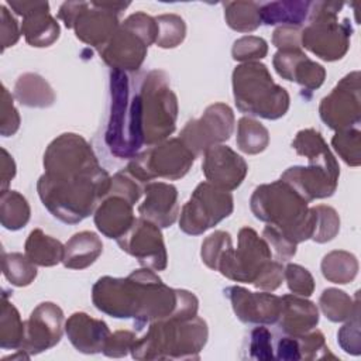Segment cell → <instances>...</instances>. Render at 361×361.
Masks as SVG:
<instances>
[{"label": "cell", "mask_w": 361, "mask_h": 361, "mask_svg": "<svg viewBox=\"0 0 361 361\" xmlns=\"http://www.w3.org/2000/svg\"><path fill=\"white\" fill-rule=\"evenodd\" d=\"M94 306L116 319H134L138 329L166 317H193L197 298L185 289H172L149 268L137 269L127 278H100L92 289Z\"/></svg>", "instance_id": "cell-1"}, {"label": "cell", "mask_w": 361, "mask_h": 361, "mask_svg": "<svg viewBox=\"0 0 361 361\" xmlns=\"http://www.w3.org/2000/svg\"><path fill=\"white\" fill-rule=\"evenodd\" d=\"M111 178L103 169L85 176L41 175L37 183L42 204L58 220L75 224L86 219L110 189Z\"/></svg>", "instance_id": "cell-2"}, {"label": "cell", "mask_w": 361, "mask_h": 361, "mask_svg": "<svg viewBox=\"0 0 361 361\" xmlns=\"http://www.w3.org/2000/svg\"><path fill=\"white\" fill-rule=\"evenodd\" d=\"M250 203L257 219L275 227L295 245L312 238L314 230L312 207H307V202L282 179L257 186Z\"/></svg>", "instance_id": "cell-3"}, {"label": "cell", "mask_w": 361, "mask_h": 361, "mask_svg": "<svg viewBox=\"0 0 361 361\" xmlns=\"http://www.w3.org/2000/svg\"><path fill=\"white\" fill-rule=\"evenodd\" d=\"M207 324L199 317H166L149 323L131 348L135 360H197L207 341Z\"/></svg>", "instance_id": "cell-4"}, {"label": "cell", "mask_w": 361, "mask_h": 361, "mask_svg": "<svg viewBox=\"0 0 361 361\" xmlns=\"http://www.w3.org/2000/svg\"><path fill=\"white\" fill-rule=\"evenodd\" d=\"M131 79L120 71L110 75L111 103L104 141L118 158H134L144 144L140 85L134 89Z\"/></svg>", "instance_id": "cell-5"}, {"label": "cell", "mask_w": 361, "mask_h": 361, "mask_svg": "<svg viewBox=\"0 0 361 361\" xmlns=\"http://www.w3.org/2000/svg\"><path fill=\"white\" fill-rule=\"evenodd\" d=\"M233 92L237 109L245 114L276 120L289 109L286 89L276 85L259 62H244L233 71Z\"/></svg>", "instance_id": "cell-6"}, {"label": "cell", "mask_w": 361, "mask_h": 361, "mask_svg": "<svg viewBox=\"0 0 361 361\" xmlns=\"http://www.w3.org/2000/svg\"><path fill=\"white\" fill-rule=\"evenodd\" d=\"M157 34L158 27L155 18L142 11L134 13L99 48V54L113 71H137L144 62L148 47L155 42Z\"/></svg>", "instance_id": "cell-7"}, {"label": "cell", "mask_w": 361, "mask_h": 361, "mask_svg": "<svg viewBox=\"0 0 361 361\" xmlns=\"http://www.w3.org/2000/svg\"><path fill=\"white\" fill-rule=\"evenodd\" d=\"M144 144L155 145L175 130L178 99L162 71H151L140 83Z\"/></svg>", "instance_id": "cell-8"}, {"label": "cell", "mask_w": 361, "mask_h": 361, "mask_svg": "<svg viewBox=\"0 0 361 361\" xmlns=\"http://www.w3.org/2000/svg\"><path fill=\"white\" fill-rule=\"evenodd\" d=\"M341 7L343 3L336 1L312 3L310 23L302 31V47L324 61L341 59L350 47L353 28L347 18L338 21Z\"/></svg>", "instance_id": "cell-9"}, {"label": "cell", "mask_w": 361, "mask_h": 361, "mask_svg": "<svg viewBox=\"0 0 361 361\" xmlns=\"http://www.w3.org/2000/svg\"><path fill=\"white\" fill-rule=\"evenodd\" d=\"M128 3H63L58 17L68 28H73L76 37L96 47H103L117 31L118 13L128 7Z\"/></svg>", "instance_id": "cell-10"}, {"label": "cell", "mask_w": 361, "mask_h": 361, "mask_svg": "<svg viewBox=\"0 0 361 361\" xmlns=\"http://www.w3.org/2000/svg\"><path fill=\"white\" fill-rule=\"evenodd\" d=\"M195 158L180 138H171L135 155L127 171L140 182L148 183L155 178L173 180L188 173Z\"/></svg>", "instance_id": "cell-11"}, {"label": "cell", "mask_w": 361, "mask_h": 361, "mask_svg": "<svg viewBox=\"0 0 361 361\" xmlns=\"http://www.w3.org/2000/svg\"><path fill=\"white\" fill-rule=\"evenodd\" d=\"M271 261L272 251L264 237L250 227H243L237 250L231 244L219 259L216 271L231 281L254 283Z\"/></svg>", "instance_id": "cell-12"}, {"label": "cell", "mask_w": 361, "mask_h": 361, "mask_svg": "<svg viewBox=\"0 0 361 361\" xmlns=\"http://www.w3.org/2000/svg\"><path fill=\"white\" fill-rule=\"evenodd\" d=\"M231 212V193L216 188L210 182H202L182 207L179 228L186 234L199 235L228 217Z\"/></svg>", "instance_id": "cell-13"}, {"label": "cell", "mask_w": 361, "mask_h": 361, "mask_svg": "<svg viewBox=\"0 0 361 361\" xmlns=\"http://www.w3.org/2000/svg\"><path fill=\"white\" fill-rule=\"evenodd\" d=\"M307 166H290L281 179L307 203L329 197L336 192L340 175L338 164L329 148L307 158Z\"/></svg>", "instance_id": "cell-14"}, {"label": "cell", "mask_w": 361, "mask_h": 361, "mask_svg": "<svg viewBox=\"0 0 361 361\" xmlns=\"http://www.w3.org/2000/svg\"><path fill=\"white\" fill-rule=\"evenodd\" d=\"M234 128L233 110L224 103L209 106L197 120L186 123L180 131V140L195 157L204 154L213 145L227 141Z\"/></svg>", "instance_id": "cell-15"}, {"label": "cell", "mask_w": 361, "mask_h": 361, "mask_svg": "<svg viewBox=\"0 0 361 361\" xmlns=\"http://www.w3.org/2000/svg\"><path fill=\"white\" fill-rule=\"evenodd\" d=\"M320 118L333 130L353 128L360 123V72L345 75L329 96L323 97L319 107Z\"/></svg>", "instance_id": "cell-16"}, {"label": "cell", "mask_w": 361, "mask_h": 361, "mask_svg": "<svg viewBox=\"0 0 361 361\" xmlns=\"http://www.w3.org/2000/svg\"><path fill=\"white\" fill-rule=\"evenodd\" d=\"M63 312L58 305L39 303L24 322V337L17 351H24L31 357L56 345L63 334Z\"/></svg>", "instance_id": "cell-17"}, {"label": "cell", "mask_w": 361, "mask_h": 361, "mask_svg": "<svg viewBox=\"0 0 361 361\" xmlns=\"http://www.w3.org/2000/svg\"><path fill=\"white\" fill-rule=\"evenodd\" d=\"M117 243L123 251L135 257L142 267L152 271H164L166 268L168 257L161 230L149 220L135 219Z\"/></svg>", "instance_id": "cell-18"}, {"label": "cell", "mask_w": 361, "mask_h": 361, "mask_svg": "<svg viewBox=\"0 0 361 361\" xmlns=\"http://www.w3.org/2000/svg\"><path fill=\"white\" fill-rule=\"evenodd\" d=\"M203 173L212 185L223 190H234L238 188L247 172L248 165L243 157L227 145H213L204 151Z\"/></svg>", "instance_id": "cell-19"}, {"label": "cell", "mask_w": 361, "mask_h": 361, "mask_svg": "<svg viewBox=\"0 0 361 361\" xmlns=\"http://www.w3.org/2000/svg\"><path fill=\"white\" fill-rule=\"evenodd\" d=\"M231 300L235 316L251 324L275 323L281 313L282 299L268 292H250L241 286H230L224 290Z\"/></svg>", "instance_id": "cell-20"}, {"label": "cell", "mask_w": 361, "mask_h": 361, "mask_svg": "<svg viewBox=\"0 0 361 361\" xmlns=\"http://www.w3.org/2000/svg\"><path fill=\"white\" fill-rule=\"evenodd\" d=\"M17 14L23 16L21 34L31 47H49L59 37V25L49 14L47 1H8Z\"/></svg>", "instance_id": "cell-21"}, {"label": "cell", "mask_w": 361, "mask_h": 361, "mask_svg": "<svg viewBox=\"0 0 361 361\" xmlns=\"http://www.w3.org/2000/svg\"><path fill=\"white\" fill-rule=\"evenodd\" d=\"M272 62L279 76L298 82L307 90H314L324 82V68L309 59L302 49H279Z\"/></svg>", "instance_id": "cell-22"}, {"label": "cell", "mask_w": 361, "mask_h": 361, "mask_svg": "<svg viewBox=\"0 0 361 361\" xmlns=\"http://www.w3.org/2000/svg\"><path fill=\"white\" fill-rule=\"evenodd\" d=\"M145 199L138 206L142 219L158 227H169L179 214L176 188L165 182H148L144 188Z\"/></svg>", "instance_id": "cell-23"}, {"label": "cell", "mask_w": 361, "mask_h": 361, "mask_svg": "<svg viewBox=\"0 0 361 361\" xmlns=\"http://www.w3.org/2000/svg\"><path fill=\"white\" fill-rule=\"evenodd\" d=\"M65 331L72 345L85 354L102 353L110 337L109 326L83 312L73 313L65 323Z\"/></svg>", "instance_id": "cell-24"}, {"label": "cell", "mask_w": 361, "mask_h": 361, "mask_svg": "<svg viewBox=\"0 0 361 361\" xmlns=\"http://www.w3.org/2000/svg\"><path fill=\"white\" fill-rule=\"evenodd\" d=\"M133 206L126 197L107 193L96 207L94 224L97 230L109 238L118 240L135 221Z\"/></svg>", "instance_id": "cell-25"}, {"label": "cell", "mask_w": 361, "mask_h": 361, "mask_svg": "<svg viewBox=\"0 0 361 361\" xmlns=\"http://www.w3.org/2000/svg\"><path fill=\"white\" fill-rule=\"evenodd\" d=\"M281 299L282 306L276 322L282 331L289 336H299L317 326L319 310L313 302L296 295H285Z\"/></svg>", "instance_id": "cell-26"}, {"label": "cell", "mask_w": 361, "mask_h": 361, "mask_svg": "<svg viewBox=\"0 0 361 361\" xmlns=\"http://www.w3.org/2000/svg\"><path fill=\"white\" fill-rule=\"evenodd\" d=\"M103 252V243L92 231L73 234L63 245L62 262L71 269H83L92 265Z\"/></svg>", "instance_id": "cell-27"}, {"label": "cell", "mask_w": 361, "mask_h": 361, "mask_svg": "<svg viewBox=\"0 0 361 361\" xmlns=\"http://www.w3.org/2000/svg\"><path fill=\"white\" fill-rule=\"evenodd\" d=\"M310 1H274L261 4V23L274 25L283 24L286 27H300L310 14Z\"/></svg>", "instance_id": "cell-28"}, {"label": "cell", "mask_w": 361, "mask_h": 361, "mask_svg": "<svg viewBox=\"0 0 361 361\" xmlns=\"http://www.w3.org/2000/svg\"><path fill=\"white\" fill-rule=\"evenodd\" d=\"M16 99L28 107H48L55 102V93L48 82L35 73L21 75L14 86Z\"/></svg>", "instance_id": "cell-29"}, {"label": "cell", "mask_w": 361, "mask_h": 361, "mask_svg": "<svg viewBox=\"0 0 361 361\" xmlns=\"http://www.w3.org/2000/svg\"><path fill=\"white\" fill-rule=\"evenodd\" d=\"M25 255L31 262L41 267H54L63 258V245L56 238L35 228L25 241Z\"/></svg>", "instance_id": "cell-30"}, {"label": "cell", "mask_w": 361, "mask_h": 361, "mask_svg": "<svg viewBox=\"0 0 361 361\" xmlns=\"http://www.w3.org/2000/svg\"><path fill=\"white\" fill-rule=\"evenodd\" d=\"M358 272L357 258L347 251H331L322 261L323 276L333 283H348Z\"/></svg>", "instance_id": "cell-31"}, {"label": "cell", "mask_w": 361, "mask_h": 361, "mask_svg": "<svg viewBox=\"0 0 361 361\" xmlns=\"http://www.w3.org/2000/svg\"><path fill=\"white\" fill-rule=\"evenodd\" d=\"M319 305L324 316L331 322L348 320L360 312L358 295L353 302V299L345 292L336 288L324 289L319 299Z\"/></svg>", "instance_id": "cell-32"}, {"label": "cell", "mask_w": 361, "mask_h": 361, "mask_svg": "<svg viewBox=\"0 0 361 361\" xmlns=\"http://www.w3.org/2000/svg\"><path fill=\"white\" fill-rule=\"evenodd\" d=\"M0 220L7 230H20L30 220V204L17 190H4L0 197Z\"/></svg>", "instance_id": "cell-33"}, {"label": "cell", "mask_w": 361, "mask_h": 361, "mask_svg": "<svg viewBox=\"0 0 361 361\" xmlns=\"http://www.w3.org/2000/svg\"><path fill=\"white\" fill-rule=\"evenodd\" d=\"M224 6V17L227 24L238 32H250L259 27V3L254 1H227Z\"/></svg>", "instance_id": "cell-34"}, {"label": "cell", "mask_w": 361, "mask_h": 361, "mask_svg": "<svg viewBox=\"0 0 361 361\" xmlns=\"http://www.w3.org/2000/svg\"><path fill=\"white\" fill-rule=\"evenodd\" d=\"M24 337V322L18 310L3 295L1 319H0V347L4 350H18Z\"/></svg>", "instance_id": "cell-35"}, {"label": "cell", "mask_w": 361, "mask_h": 361, "mask_svg": "<svg viewBox=\"0 0 361 361\" xmlns=\"http://www.w3.org/2000/svg\"><path fill=\"white\" fill-rule=\"evenodd\" d=\"M269 142L268 130L257 120L241 117L237 126V147L245 154L262 152Z\"/></svg>", "instance_id": "cell-36"}, {"label": "cell", "mask_w": 361, "mask_h": 361, "mask_svg": "<svg viewBox=\"0 0 361 361\" xmlns=\"http://www.w3.org/2000/svg\"><path fill=\"white\" fill-rule=\"evenodd\" d=\"M3 274L14 286H27L37 276L35 264L20 252H3Z\"/></svg>", "instance_id": "cell-37"}, {"label": "cell", "mask_w": 361, "mask_h": 361, "mask_svg": "<svg viewBox=\"0 0 361 361\" xmlns=\"http://www.w3.org/2000/svg\"><path fill=\"white\" fill-rule=\"evenodd\" d=\"M158 34L155 44L161 48L178 47L186 34L185 21L176 14H162L155 18Z\"/></svg>", "instance_id": "cell-38"}, {"label": "cell", "mask_w": 361, "mask_h": 361, "mask_svg": "<svg viewBox=\"0 0 361 361\" xmlns=\"http://www.w3.org/2000/svg\"><path fill=\"white\" fill-rule=\"evenodd\" d=\"M314 214V230L312 240L316 243H327L333 240L340 230V217L337 212L324 204H317L312 207Z\"/></svg>", "instance_id": "cell-39"}, {"label": "cell", "mask_w": 361, "mask_h": 361, "mask_svg": "<svg viewBox=\"0 0 361 361\" xmlns=\"http://www.w3.org/2000/svg\"><path fill=\"white\" fill-rule=\"evenodd\" d=\"M358 128H348L337 131L331 138V144L334 149L338 152L341 159L351 166L360 165V148H361V137Z\"/></svg>", "instance_id": "cell-40"}, {"label": "cell", "mask_w": 361, "mask_h": 361, "mask_svg": "<svg viewBox=\"0 0 361 361\" xmlns=\"http://www.w3.org/2000/svg\"><path fill=\"white\" fill-rule=\"evenodd\" d=\"M296 337V343H298V350H299V357L300 360H320V358H336L326 341H324V336L322 331L316 330V331H307Z\"/></svg>", "instance_id": "cell-41"}, {"label": "cell", "mask_w": 361, "mask_h": 361, "mask_svg": "<svg viewBox=\"0 0 361 361\" xmlns=\"http://www.w3.org/2000/svg\"><path fill=\"white\" fill-rule=\"evenodd\" d=\"M268 52V45L264 38L245 35L237 39L233 45L231 55L235 61L243 62H257V59H262Z\"/></svg>", "instance_id": "cell-42"}, {"label": "cell", "mask_w": 361, "mask_h": 361, "mask_svg": "<svg viewBox=\"0 0 361 361\" xmlns=\"http://www.w3.org/2000/svg\"><path fill=\"white\" fill-rule=\"evenodd\" d=\"M283 278L286 279L290 292L299 296H310L314 290V281L312 274L298 264H288L283 268Z\"/></svg>", "instance_id": "cell-43"}, {"label": "cell", "mask_w": 361, "mask_h": 361, "mask_svg": "<svg viewBox=\"0 0 361 361\" xmlns=\"http://www.w3.org/2000/svg\"><path fill=\"white\" fill-rule=\"evenodd\" d=\"M231 245V237L226 231H214L210 234L202 244V261L210 268H217L219 259L221 258L223 252Z\"/></svg>", "instance_id": "cell-44"}, {"label": "cell", "mask_w": 361, "mask_h": 361, "mask_svg": "<svg viewBox=\"0 0 361 361\" xmlns=\"http://www.w3.org/2000/svg\"><path fill=\"white\" fill-rule=\"evenodd\" d=\"M142 192L144 190L140 186V180H137L127 169L117 172L111 178V183H110V189H109L110 195L123 196L134 204L138 202Z\"/></svg>", "instance_id": "cell-45"}, {"label": "cell", "mask_w": 361, "mask_h": 361, "mask_svg": "<svg viewBox=\"0 0 361 361\" xmlns=\"http://www.w3.org/2000/svg\"><path fill=\"white\" fill-rule=\"evenodd\" d=\"M272 334L267 327H255L250 333L248 340V357L255 360L275 358L272 353Z\"/></svg>", "instance_id": "cell-46"}, {"label": "cell", "mask_w": 361, "mask_h": 361, "mask_svg": "<svg viewBox=\"0 0 361 361\" xmlns=\"http://www.w3.org/2000/svg\"><path fill=\"white\" fill-rule=\"evenodd\" d=\"M20 127V114L13 103V96L7 87L1 86V113H0V133L3 137L16 134Z\"/></svg>", "instance_id": "cell-47"}, {"label": "cell", "mask_w": 361, "mask_h": 361, "mask_svg": "<svg viewBox=\"0 0 361 361\" xmlns=\"http://www.w3.org/2000/svg\"><path fill=\"white\" fill-rule=\"evenodd\" d=\"M262 237L268 243L278 261H288L296 254V245L286 240L275 227L267 224L262 231Z\"/></svg>", "instance_id": "cell-48"}, {"label": "cell", "mask_w": 361, "mask_h": 361, "mask_svg": "<svg viewBox=\"0 0 361 361\" xmlns=\"http://www.w3.org/2000/svg\"><path fill=\"white\" fill-rule=\"evenodd\" d=\"M360 312L355 313L348 322L338 330L337 338L340 347L353 355H358L361 351V340H360Z\"/></svg>", "instance_id": "cell-49"}, {"label": "cell", "mask_w": 361, "mask_h": 361, "mask_svg": "<svg viewBox=\"0 0 361 361\" xmlns=\"http://www.w3.org/2000/svg\"><path fill=\"white\" fill-rule=\"evenodd\" d=\"M137 338L138 337L133 331L118 330V331L110 334V337L107 338L102 353L104 355L113 357V358L124 357V355H127L128 351H131V348L134 347Z\"/></svg>", "instance_id": "cell-50"}, {"label": "cell", "mask_w": 361, "mask_h": 361, "mask_svg": "<svg viewBox=\"0 0 361 361\" xmlns=\"http://www.w3.org/2000/svg\"><path fill=\"white\" fill-rule=\"evenodd\" d=\"M282 279H283L282 264L279 261H271L252 285L258 289L272 292L281 286Z\"/></svg>", "instance_id": "cell-51"}, {"label": "cell", "mask_w": 361, "mask_h": 361, "mask_svg": "<svg viewBox=\"0 0 361 361\" xmlns=\"http://www.w3.org/2000/svg\"><path fill=\"white\" fill-rule=\"evenodd\" d=\"M272 42L279 49H300L302 31L298 27L282 25L274 31Z\"/></svg>", "instance_id": "cell-52"}, {"label": "cell", "mask_w": 361, "mask_h": 361, "mask_svg": "<svg viewBox=\"0 0 361 361\" xmlns=\"http://www.w3.org/2000/svg\"><path fill=\"white\" fill-rule=\"evenodd\" d=\"M1 10V51L7 47H13L20 38V30L16 18L10 14V11L3 4Z\"/></svg>", "instance_id": "cell-53"}, {"label": "cell", "mask_w": 361, "mask_h": 361, "mask_svg": "<svg viewBox=\"0 0 361 361\" xmlns=\"http://www.w3.org/2000/svg\"><path fill=\"white\" fill-rule=\"evenodd\" d=\"M1 192H4L10 180L16 175V164L13 157L6 151V148H1Z\"/></svg>", "instance_id": "cell-54"}]
</instances>
